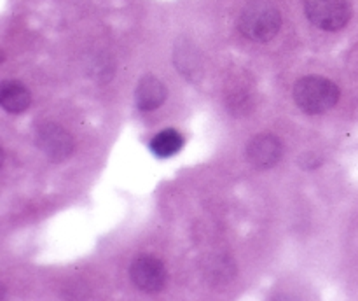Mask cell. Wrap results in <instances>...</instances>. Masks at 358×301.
Segmentation results:
<instances>
[{"label": "cell", "mask_w": 358, "mask_h": 301, "mask_svg": "<svg viewBox=\"0 0 358 301\" xmlns=\"http://www.w3.org/2000/svg\"><path fill=\"white\" fill-rule=\"evenodd\" d=\"M292 94L301 111L317 115L336 107L341 91H339L338 84L325 79V77L308 76L297 80Z\"/></svg>", "instance_id": "1"}, {"label": "cell", "mask_w": 358, "mask_h": 301, "mask_svg": "<svg viewBox=\"0 0 358 301\" xmlns=\"http://www.w3.org/2000/svg\"><path fill=\"white\" fill-rule=\"evenodd\" d=\"M241 34L255 42H268L282 27V14L269 0H254L248 4L238 20Z\"/></svg>", "instance_id": "2"}, {"label": "cell", "mask_w": 358, "mask_h": 301, "mask_svg": "<svg viewBox=\"0 0 358 301\" xmlns=\"http://www.w3.org/2000/svg\"><path fill=\"white\" fill-rule=\"evenodd\" d=\"M306 16L320 30H341L352 18V4L350 0H306Z\"/></svg>", "instance_id": "3"}, {"label": "cell", "mask_w": 358, "mask_h": 301, "mask_svg": "<svg viewBox=\"0 0 358 301\" xmlns=\"http://www.w3.org/2000/svg\"><path fill=\"white\" fill-rule=\"evenodd\" d=\"M131 282L143 293H159L166 286L168 272L163 262L149 254L138 255L129 266Z\"/></svg>", "instance_id": "4"}, {"label": "cell", "mask_w": 358, "mask_h": 301, "mask_svg": "<svg viewBox=\"0 0 358 301\" xmlns=\"http://www.w3.org/2000/svg\"><path fill=\"white\" fill-rule=\"evenodd\" d=\"M37 146L51 161H63L72 154L73 139L63 126L44 122L37 130Z\"/></svg>", "instance_id": "5"}, {"label": "cell", "mask_w": 358, "mask_h": 301, "mask_svg": "<svg viewBox=\"0 0 358 301\" xmlns=\"http://www.w3.org/2000/svg\"><path fill=\"white\" fill-rule=\"evenodd\" d=\"M283 146L278 136L271 133H259L248 142L247 158L255 168L259 170H268L273 168L282 160Z\"/></svg>", "instance_id": "6"}, {"label": "cell", "mask_w": 358, "mask_h": 301, "mask_svg": "<svg viewBox=\"0 0 358 301\" xmlns=\"http://www.w3.org/2000/svg\"><path fill=\"white\" fill-rule=\"evenodd\" d=\"M166 100V88L157 77L143 76L136 84L135 102L140 111H154Z\"/></svg>", "instance_id": "7"}, {"label": "cell", "mask_w": 358, "mask_h": 301, "mask_svg": "<svg viewBox=\"0 0 358 301\" xmlns=\"http://www.w3.org/2000/svg\"><path fill=\"white\" fill-rule=\"evenodd\" d=\"M31 104L30 91L20 80H3L0 84V105L10 114H21Z\"/></svg>", "instance_id": "8"}, {"label": "cell", "mask_w": 358, "mask_h": 301, "mask_svg": "<svg viewBox=\"0 0 358 301\" xmlns=\"http://www.w3.org/2000/svg\"><path fill=\"white\" fill-rule=\"evenodd\" d=\"M184 146V136L175 128L163 130L150 140V150L157 158H170L177 154Z\"/></svg>", "instance_id": "9"}]
</instances>
